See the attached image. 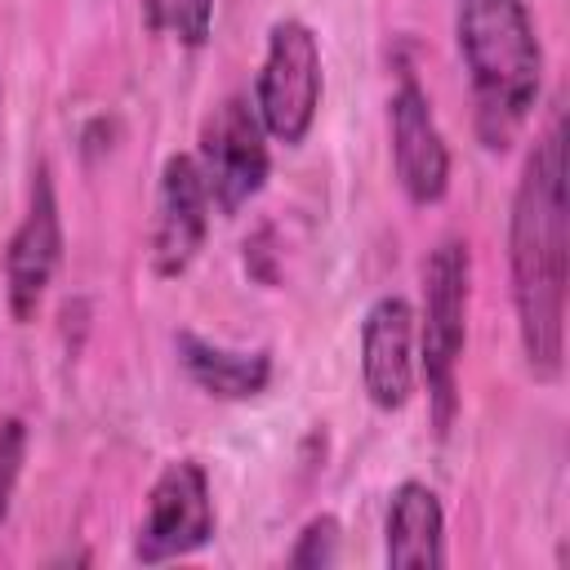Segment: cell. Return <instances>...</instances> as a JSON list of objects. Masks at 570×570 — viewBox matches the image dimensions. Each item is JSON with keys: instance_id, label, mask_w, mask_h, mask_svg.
<instances>
[{"instance_id": "52a82bcc", "label": "cell", "mask_w": 570, "mask_h": 570, "mask_svg": "<svg viewBox=\"0 0 570 570\" xmlns=\"http://www.w3.org/2000/svg\"><path fill=\"white\" fill-rule=\"evenodd\" d=\"M62 263V214H58V191L49 165L31 174L27 187V209L22 223L9 236L4 249V298L13 321H31L53 285V272Z\"/></svg>"}, {"instance_id": "4fadbf2b", "label": "cell", "mask_w": 570, "mask_h": 570, "mask_svg": "<svg viewBox=\"0 0 570 570\" xmlns=\"http://www.w3.org/2000/svg\"><path fill=\"white\" fill-rule=\"evenodd\" d=\"M338 534L343 530H338V521L330 512L312 517L298 530L294 548H289V566H298V570H325V566H334L338 561Z\"/></svg>"}, {"instance_id": "7a4b0ae2", "label": "cell", "mask_w": 570, "mask_h": 570, "mask_svg": "<svg viewBox=\"0 0 570 570\" xmlns=\"http://www.w3.org/2000/svg\"><path fill=\"white\" fill-rule=\"evenodd\" d=\"M454 45L485 151H508L543 89V45L525 0H454Z\"/></svg>"}, {"instance_id": "9c48e42d", "label": "cell", "mask_w": 570, "mask_h": 570, "mask_svg": "<svg viewBox=\"0 0 570 570\" xmlns=\"http://www.w3.org/2000/svg\"><path fill=\"white\" fill-rule=\"evenodd\" d=\"M209 191L196 169V156L174 151L160 165L156 183V218H151V272L156 276H183L209 236Z\"/></svg>"}, {"instance_id": "5b68a950", "label": "cell", "mask_w": 570, "mask_h": 570, "mask_svg": "<svg viewBox=\"0 0 570 570\" xmlns=\"http://www.w3.org/2000/svg\"><path fill=\"white\" fill-rule=\"evenodd\" d=\"M196 169L205 178L209 205L218 214H240L267 183L272 156H267V129L245 94H227L205 120L196 138Z\"/></svg>"}, {"instance_id": "8992f818", "label": "cell", "mask_w": 570, "mask_h": 570, "mask_svg": "<svg viewBox=\"0 0 570 570\" xmlns=\"http://www.w3.org/2000/svg\"><path fill=\"white\" fill-rule=\"evenodd\" d=\"M214 494H209V472L196 459H174L160 468L147 494V512L134 534V561L160 566L200 552L214 539Z\"/></svg>"}, {"instance_id": "6da1fadb", "label": "cell", "mask_w": 570, "mask_h": 570, "mask_svg": "<svg viewBox=\"0 0 570 570\" xmlns=\"http://www.w3.org/2000/svg\"><path fill=\"white\" fill-rule=\"evenodd\" d=\"M508 272L512 307L525 370L539 383H557L566 365V276H570V232H566V116L552 111L548 129L530 147L512 214H508Z\"/></svg>"}, {"instance_id": "9a60e30c", "label": "cell", "mask_w": 570, "mask_h": 570, "mask_svg": "<svg viewBox=\"0 0 570 570\" xmlns=\"http://www.w3.org/2000/svg\"><path fill=\"white\" fill-rule=\"evenodd\" d=\"M214 27V0H165V31H174L187 49H200Z\"/></svg>"}, {"instance_id": "30bf717a", "label": "cell", "mask_w": 570, "mask_h": 570, "mask_svg": "<svg viewBox=\"0 0 570 570\" xmlns=\"http://www.w3.org/2000/svg\"><path fill=\"white\" fill-rule=\"evenodd\" d=\"M414 307L401 294L370 303L361 321V383L374 410H401L414 396Z\"/></svg>"}, {"instance_id": "3957f363", "label": "cell", "mask_w": 570, "mask_h": 570, "mask_svg": "<svg viewBox=\"0 0 570 570\" xmlns=\"http://www.w3.org/2000/svg\"><path fill=\"white\" fill-rule=\"evenodd\" d=\"M472 249L463 236H441L423 258V316L414 321L419 374L428 383L432 423L445 436L459 414V361L468 343Z\"/></svg>"}, {"instance_id": "8fae6325", "label": "cell", "mask_w": 570, "mask_h": 570, "mask_svg": "<svg viewBox=\"0 0 570 570\" xmlns=\"http://www.w3.org/2000/svg\"><path fill=\"white\" fill-rule=\"evenodd\" d=\"M383 557L396 570H436L445 566V512L432 485L401 481L387 499Z\"/></svg>"}, {"instance_id": "277c9868", "label": "cell", "mask_w": 570, "mask_h": 570, "mask_svg": "<svg viewBox=\"0 0 570 570\" xmlns=\"http://www.w3.org/2000/svg\"><path fill=\"white\" fill-rule=\"evenodd\" d=\"M325 89L321 71V40L303 18H281L267 31L263 67L254 80V111L267 129V138L298 147L316 120Z\"/></svg>"}, {"instance_id": "7c38bea8", "label": "cell", "mask_w": 570, "mask_h": 570, "mask_svg": "<svg viewBox=\"0 0 570 570\" xmlns=\"http://www.w3.org/2000/svg\"><path fill=\"white\" fill-rule=\"evenodd\" d=\"M174 352H178V365L187 370V379L218 401H249L272 383L267 347L240 352V347H223V343H209V338L183 330L174 338Z\"/></svg>"}, {"instance_id": "ba28073f", "label": "cell", "mask_w": 570, "mask_h": 570, "mask_svg": "<svg viewBox=\"0 0 570 570\" xmlns=\"http://www.w3.org/2000/svg\"><path fill=\"white\" fill-rule=\"evenodd\" d=\"M387 129H392V169L401 191L414 205H436L450 187V147L432 116V98L414 80V71H401V85L387 98Z\"/></svg>"}, {"instance_id": "5bb4252c", "label": "cell", "mask_w": 570, "mask_h": 570, "mask_svg": "<svg viewBox=\"0 0 570 570\" xmlns=\"http://www.w3.org/2000/svg\"><path fill=\"white\" fill-rule=\"evenodd\" d=\"M22 463H27V423L18 414H4L0 419V525L9 521L13 490L22 481Z\"/></svg>"}, {"instance_id": "2e32d148", "label": "cell", "mask_w": 570, "mask_h": 570, "mask_svg": "<svg viewBox=\"0 0 570 570\" xmlns=\"http://www.w3.org/2000/svg\"><path fill=\"white\" fill-rule=\"evenodd\" d=\"M142 4V18L151 31H165V0H138Z\"/></svg>"}]
</instances>
